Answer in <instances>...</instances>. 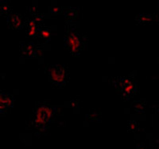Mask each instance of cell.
Masks as SVG:
<instances>
[{
  "label": "cell",
  "instance_id": "6da1fadb",
  "mask_svg": "<svg viewBox=\"0 0 159 149\" xmlns=\"http://www.w3.org/2000/svg\"><path fill=\"white\" fill-rule=\"evenodd\" d=\"M65 45L69 52L73 56H78L80 53L82 48V42L79 33L73 29H68L67 33L65 34Z\"/></svg>",
  "mask_w": 159,
  "mask_h": 149
},
{
  "label": "cell",
  "instance_id": "7a4b0ae2",
  "mask_svg": "<svg viewBox=\"0 0 159 149\" xmlns=\"http://www.w3.org/2000/svg\"><path fill=\"white\" fill-rule=\"evenodd\" d=\"M68 79L67 69L63 65H54L49 69V79L52 84L64 86Z\"/></svg>",
  "mask_w": 159,
  "mask_h": 149
},
{
  "label": "cell",
  "instance_id": "3957f363",
  "mask_svg": "<svg viewBox=\"0 0 159 149\" xmlns=\"http://www.w3.org/2000/svg\"><path fill=\"white\" fill-rule=\"evenodd\" d=\"M13 106L12 96L9 94L2 93L1 94V111L7 110V108L11 107Z\"/></svg>",
  "mask_w": 159,
  "mask_h": 149
},
{
  "label": "cell",
  "instance_id": "277c9868",
  "mask_svg": "<svg viewBox=\"0 0 159 149\" xmlns=\"http://www.w3.org/2000/svg\"><path fill=\"white\" fill-rule=\"evenodd\" d=\"M11 24L15 29H21L22 25V16L19 15H14L11 16Z\"/></svg>",
  "mask_w": 159,
  "mask_h": 149
},
{
  "label": "cell",
  "instance_id": "5b68a950",
  "mask_svg": "<svg viewBox=\"0 0 159 149\" xmlns=\"http://www.w3.org/2000/svg\"><path fill=\"white\" fill-rule=\"evenodd\" d=\"M136 21L139 23H149L154 21V17L152 15H139L136 17Z\"/></svg>",
  "mask_w": 159,
  "mask_h": 149
},
{
  "label": "cell",
  "instance_id": "8992f818",
  "mask_svg": "<svg viewBox=\"0 0 159 149\" xmlns=\"http://www.w3.org/2000/svg\"><path fill=\"white\" fill-rule=\"evenodd\" d=\"M40 35L42 37V39L45 42H49L51 36V31L49 29H42L40 31Z\"/></svg>",
  "mask_w": 159,
  "mask_h": 149
},
{
  "label": "cell",
  "instance_id": "52a82bcc",
  "mask_svg": "<svg viewBox=\"0 0 159 149\" xmlns=\"http://www.w3.org/2000/svg\"><path fill=\"white\" fill-rule=\"evenodd\" d=\"M76 15H77V13H76V11H74V10H68L65 12V17L68 20H72L76 18Z\"/></svg>",
  "mask_w": 159,
  "mask_h": 149
},
{
  "label": "cell",
  "instance_id": "ba28073f",
  "mask_svg": "<svg viewBox=\"0 0 159 149\" xmlns=\"http://www.w3.org/2000/svg\"><path fill=\"white\" fill-rule=\"evenodd\" d=\"M61 9L59 7H52L50 9V13L52 15H57L61 13Z\"/></svg>",
  "mask_w": 159,
  "mask_h": 149
},
{
  "label": "cell",
  "instance_id": "9c48e42d",
  "mask_svg": "<svg viewBox=\"0 0 159 149\" xmlns=\"http://www.w3.org/2000/svg\"><path fill=\"white\" fill-rule=\"evenodd\" d=\"M129 129H130V130H134L137 128V124H136L135 121H130L129 122Z\"/></svg>",
  "mask_w": 159,
  "mask_h": 149
},
{
  "label": "cell",
  "instance_id": "30bf717a",
  "mask_svg": "<svg viewBox=\"0 0 159 149\" xmlns=\"http://www.w3.org/2000/svg\"><path fill=\"white\" fill-rule=\"evenodd\" d=\"M143 109H144V106H143V103H138L135 106V110L136 111H143Z\"/></svg>",
  "mask_w": 159,
  "mask_h": 149
},
{
  "label": "cell",
  "instance_id": "8fae6325",
  "mask_svg": "<svg viewBox=\"0 0 159 149\" xmlns=\"http://www.w3.org/2000/svg\"><path fill=\"white\" fill-rule=\"evenodd\" d=\"M1 11H2H2H3L4 14H6V13H7L8 11H10V7L9 6L7 5V4H3V7H1Z\"/></svg>",
  "mask_w": 159,
  "mask_h": 149
},
{
  "label": "cell",
  "instance_id": "7c38bea8",
  "mask_svg": "<svg viewBox=\"0 0 159 149\" xmlns=\"http://www.w3.org/2000/svg\"><path fill=\"white\" fill-rule=\"evenodd\" d=\"M158 7H159V2H158ZM159 10V9H158Z\"/></svg>",
  "mask_w": 159,
  "mask_h": 149
},
{
  "label": "cell",
  "instance_id": "4fadbf2b",
  "mask_svg": "<svg viewBox=\"0 0 159 149\" xmlns=\"http://www.w3.org/2000/svg\"><path fill=\"white\" fill-rule=\"evenodd\" d=\"M158 115H159V110H158Z\"/></svg>",
  "mask_w": 159,
  "mask_h": 149
}]
</instances>
